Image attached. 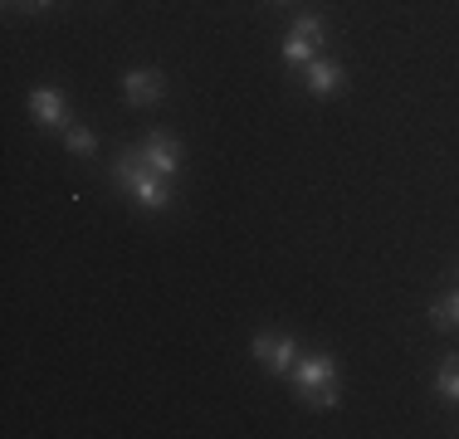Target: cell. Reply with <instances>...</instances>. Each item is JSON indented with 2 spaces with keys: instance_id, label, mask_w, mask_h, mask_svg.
Returning <instances> with one entry per match:
<instances>
[{
  "instance_id": "7c38bea8",
  "label": "cell",
  "mask_w": 459,
  "mask_h": 439,
  "mask_svg": "<svg viewBox=\"0 0 459 439\" xmlns=\"http://www.w3.org/2000/svg\"><path fill=\"white\" fill-rule=\"evenodd\" d=\"M293 395H299L308 410H333V405H342V386H337V381L333 386H313V391H293Z\"/></svg>"
},
{
  "instance_id": "7a4b0ae2",
  "label": "cell",
  "mask_w": 459,
  "mask_h": 439,
  "mask_svg": "<svg viewBox=\"0 0 459 439\" xmlns=\"http://www.w3.org/2000/svg\"><path fill=\"white\" fill-rule=\"evenodd\" d=\"M323 39H327V20L318 15V10H303V15L289 25V35H283V64L303 69L308 59H318Z\"/></svg>"
},
{
  "instance_id": "8992f818",
  "label": "cell",
  "mask_w": 459,
  "mask_h": 439,
  "mask_svg": "<svg viewBox=\"0 0 459 439\" xmlns=\"http://www.w3.org/2000/svg\"><path fill=\"white\" fill-rule=\"evenodd\" d=\"M303 88L313 98H337V93H347V69L337 59H308L303 64Z\"/></svg>"
},
{
  "instance_id": "9a60e30c",
  "label": "cell",
  "mask_w": 459,
  "mask_h": 439,
  "mask_svg": "<svg viewBox=\"0 0 459 439\" xmlns=\"http://www.w3.org/2000/svg\"><path fill=\"white\" fill-rule=\"evenodd\" d=\"M274 5H283V0H274Z\"/></svg>"
},
{
  "instance_id": "ba28073f",
  "label": "cell",
  "mask_w": 459,
  "mask_h": 439,
  "mask_svg": "<svg viewBox=\"0 0 459 439\" xmlns=\"http://www.w3.org/2000/svg\"><path fill=\"white\" fill-rule=\"evenodd\" d=\"M293 391H313V386H333L337 381V361L327 357V351H303L299 361H293Z\"/></svg>"
},
{
  "instance_id": "30bf717a",
  "label": "cell",
  "mask_w": 459,
  "mask_h": 439,
  "mask_svg": "<svg viewBox=\"0 0 459 439\" xmlns=\"http://www.w3.org/2000/svg\"><path fill=\"white\" fill-rule=\"evenodd\" d=\"M430 327L435 332H459V288L430 303Z\"/></svg>"
},
{
  "instance_id": "5b68a950",
  "label": "cell",
  "mask_w": 459,
  "mask_h": 439,
  "mask_svg": "<svg viewBox=\"0 0 459 439\" xmlns=\"http://www.w3.org/2000/svg\"><path fill=\"white\" fill-rule=\"evenodd\" d=\"M25 108H30V117H35L45 132H64L74 123V117H69V98H64L59 88H30Z\"/></svg>"
},
{
  "instance_id": "6da1fadb",
  "label": "cell",
  "mask_w": 459,
  "mask_h": 439,
  "mask_svg": "<svg viewBox=\"0 0 459 439\" xmlns=\"http://www.w3.org/2000/svg\"><path fill=\"white\" fill-rule=\"evenodd\" d=\"M113 181L123 185L127 195H133V205L137 211H147V215H161V211H171V181L161 171H152L147 161L137 157V147H127L123 157L113 161Z\"/></svg>"
},
{
  "instance_id": "9c48e42d",
  "label": "cell",
  "mask_w": 459,
  "mask_h": 439,
  "mask_svg": "<svg viewBox=\"0 0 459 439\" xmlns=\"http://www.w3.org/2000/svg\"><path fill=\"white\" fill-rule=\"evenodd\" d=\"M59 137H64V147H69V157H79V161H93L98 157V137L83 123H69Z\"/></svg>"
},
{
  "instance_id": "277c9868",
  "label": "cell",
  "mask_w": 459,
  "mask_h": 439,
  "mask_svg": "<svg viewBox=\"0 0 459 439\" xmlns=\"http://www.w3.org/2000/svg\"><path fill=\"white\" fill-rule=\"evenodd\" d=\"M137 157L147 161L152 171H161L167 181H177V176H181V161H186V147L171 137V132H157V127H152L147 137L137 142Z\"/></svg>"
},
{
  "instance_id": "5bb4252c",
  "label": "cell",
  "mask_w": 459,
  "mask_h": 439,
  "mask_svg": "<svg viewBox=\"0 0 459 439\" xmlns=\"http://www.w3.org/2000/svg\"><path fill=\"white\" fill-rule=\"evenodd\" d=\"M455 283H459V259H455Z\"/></svg>"
},
{
  "instance_id": "3957f363",
  "label": "cell",
  "mask_w": 459,
  "mask_h": 439,
  "mask_svg": "<svg viewBox=\"0 0 459 439\" xmlns=\"http://www.w3.org/2000/svg\"><path fill=\"white\" fill-rule=\"evenodd\" d=\"M249 357H255L264 371H274V376H289L293 361L303 357V347L293 342L289 332H255L249 337Z\"/></svg>"
},
{
  "instance_id": "8fae6325",
  "label": "cell",
  "mask_w": 459,
  "mask_h": 439,
  "mask_svg": "<svg viewBox=\"0 0 459 439\" xmlns=\"http://www.w3.org/2000/svg\"><path fill=\"white\" fill-rule=\"evenodd\" d=\"M435 391H440V400L459 405V357L440 361V371H435Z\"/></svg>"
},
{
  "instance_id": "52a82bcc",
  "label": "cell",
  "mask_w": 459,
  "mask_h": 439,
  "mask_svg": "<svg viewBox=\"0 0 459 439\" xmlns=\"http://www.w3.org/2000/svg\"><path fill=\"white\" fill-rule=\"evenodd\" d=\"M161 93H167L161 69H127L123 73V103L127 108H152V103H161Z\"/></svg>"
},
{
  "instance_id": "4fadbf2b",
  "label": "cell",
  "mask_w": 459,
  "mask_h": 439,
  "mask_svg": "<svg viewBox=\"0 0 459 439\" xmlns=\"http://www.w3.org/2000/svg\"><path fill=\"white\" fill-rule=\"evenodd\" d=\"M10 5H20V10H35V15H39V10H49L54 0H10Z\"/></svg>"
}]
</instances>
